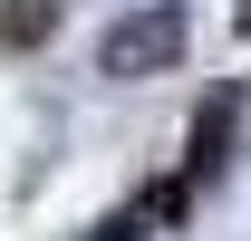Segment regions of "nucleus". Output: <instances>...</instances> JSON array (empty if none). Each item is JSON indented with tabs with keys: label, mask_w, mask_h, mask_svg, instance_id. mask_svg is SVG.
I'll use <instances>...</instances> for the list:
<instances>
[{
	"label": "nucleus",
	"mask_w": 251,
	"mask_h": 241,
	"mask_svg": "<svg viewBox=\"0 0 251 241\" xmlns=\"http://www.w3.org/2000/svg\"><path fill=\"white\" fill-rule=\"evenodd\" d=\"M184 39H193L184 0H145L135 20H116V29H106V48H97V68H106V77H164V68L184 58Z\"/></svg>",
	"instance_id": "1"
},
{
	"label": "nucleus",
	"mask_w": 251,
	"mask_h": 241,
	"mask_svg": "<svg viewBox=\"0 0 251 241\" xmlns=\"http://www.w3.org/2000/svg\"><path fill=\"white\" fill-rule=\"evenodd\" d=\"M222 145H232V96H213V116L193 125V174H184V183H203V174H222Z\"/></svg>",
	"instance_id": "2"
}]
</instances>
